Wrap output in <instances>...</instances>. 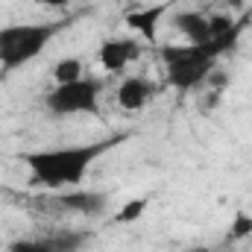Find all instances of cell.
Listing matches in <instances>:
<instances>
[{
	"label": "cell",
	"mask_w": 252,
	"mask_h": 252,
	"mask_svg": "<svg viewBox=\"0 0 252 252\" xmlns=\"http://www.w3.org/2000/svg\"><path fill=\"white\" fill-rule=\"evenodd\" d=\"M124 141V135L118 138H106V141H94V144H82V147H56V150H35L24 156V164L30 167L32 179L47 185V188H67V185H79L82 176L88 173V167L106 156L112 147H118Z\"/></svg>",
	"instance_id": "6da1fadb"
},
{
	"label": "cell",
	"mask_w": 252,
	"mask_h": 252,
	"mask_svg": "<svg viewBox=\"0 0 252 252\" xmlns=\"http://www.w3.org/2000/svg\"><path fill=\"white\" fill-rule=\"evenodd\" d=\"M32 3H38V6H50V9H62V6L70 3V0H32Z\"/></svg>",
	"instance_id": "9a60e30c"
},
{
	"label": "cell",
	"mask_w": 252,
	"mask_h": 252,
	"mask_svg": "<svg viewBox=\"0 0 252 252\" xmlns=\"http://www.w3.org/2000/svg\"><path fill=\"white\" fill-rule=\"evenodd\" d=\"M82 59H76V56H64L59 62L53 64V79H56V85H64V82H76V79H82Z\"/></svg>",
	"instance_id": "30bf717a"
},
{
	"label": "cell",
	"mask_w": 252,
	"mask_h": 252,
	"mask_svg": "<svg viewBox=\"0 0 252 252\" xmlns=\"http://www.w3.org/2000/svg\"><path fill=\"white\" fill-rule=\"evenodd\" d=\"M50 244L56 247V252H76L85 241H88V232H73V229H59L53 235H47Z\"/></svg>",
	"instance_id": "8fae6325"
},
{
	"label": "cell",
	"mask_w": 252,
	"mask_h": 252,
	"mask_svg": "<svg viewBox=\"0 0 252 252\" xmlns=\"http://www.w3.org/2000/svg\"><path fill=\"white\" fill-rule=\"evenodd\" d=\"M223 3H229V6H241L244 0H223Z\"/></svg>",
	"instance_id": "e0dca14e"
},
{
	"label": "cell",
	"mask_w": 252,
	"mask_h": 252,
	"mask_svg": "<svg viewBox=\"0 0 252 252\" xmlns=\"http://www.w3.org/2000/svg\"><path fill=\"white\" fill-rule=\"evenodd\" d=\"M164 9H167V6H150V9L129 12V15H126V27H129V30H135L138 35H144L147 41H156L158 21L164 18Z\"/></svg>",
	"instance_id": "9c48e42d"
},
{
	"label": "cell",
	"mask_w": 252,
	"mask_h": 252,
	"mask_svg": "<svg viewBox=\"0 0 252 252\" xmlns=\"http://www.w3.org/2000/svg\"><path fill=\"white\" fill-rule=\"evenodd\" d=\"M185 252H217V250H208V247H188Z\"/></svg>",
	"instance_id": "2e32d148"
},
{
	"label": "cell",
	"mask_w": 252,
	"mask_h": 252,
	"mask_svg": "<svg viewBox=\"0 0 252 252\" xmlns=\"http://www.w3.org/2000/svg\"><path fill=\"white\" fill-rule=\"evenodd\" d=\"M64 24H12L0 27V73L18 70L56 38Z\"/></svg>",
	"instance_id": "3957f363"
},
{
	"label": "cell",
	"mask_w": 252,
	"mask_h": 252,
	"mask_svg": "<svg viewBox=\"0 0 252 252\" xmlns=\"http://www.w3.org/2000/svg\"><path fill=\"white\" fill-rule=\"evenodd\" d=\"M147 205H150V196L129 199V202H124V208L112 217V223H135V220H141V214L147 211Z\"/></svg>",
	"instance_id": "7c38bea8"
},
{
	"label": "cell",
	"mask_w": 252,
	"mask_h": 252,
	"mask_svg": "<svg viewBox=\"0 0 252 252\" xmlns=\"http://www.w3.org/2000/svg\"><path fill=\"white\" fill-rule=\"evenodd\" d=\"M150 97H153V85L144 76H126L118 88V106L126 112H141Z\"/></svg>",
	"instance_id": "52a82bcc"
},
{
	"label": "cell",
	"mask_w": 252,
	"mask_h": 252,
	"mask_svg": "<svg viewBox=\"0 0 252 252\" xmlns=\"http://www.w3.org/2000/svg\"><path fill=\"white\" fill-rule=\"evenodd\" d=\"M250 235H252V214L238 211L235 220H232V226H229L226 241H229V244H238V241H244V238H250Z\"/></svg>",
	"instance_id": "5bb4252c"
},
{
	"label": "cell",
	"mask_w": 252,
	"mask_h": 252,
	"mask_svg": "<svg viewBox=\"0 0 252 252\" xmlns=\"http://www.w3.org/2000/svg\"><path fill=\"white\" fill-rule=\"evenodd\" d=\"M217 252H238V250H235V247L229 244V247H223V250H217Z\"/></svg>",
	"instance_id": "ac0fdd59"
},
{
	"label": "cell",
	"mask_w": 252,
	"mask_h": 252,
	"mask_svg": "<svg viewBox=\"0 0 252 252\" xmlns=\"http://www.w3.org/2000/svg\"><path fill=\"white\" fill-rule=\"evenodd\" d=\"M59 205L67 208V211H76V214H82V217H100V214H106V208H109V193H103V190H67L59 196Z\"/></svg>",
	"instance_id": "8992f818"
},
{
	"label": "cell",
	"mask_w": 252,
	"mask_h": 252,
	"mask_svg": "<svg viewBox=\"0 0 252 252\" xmlns=\"http://www.w3.org/2000/svg\"><path fill=\"white\" fill-rule=\"evenodd\" d=\"M138 59H141V44L135 38H109L97 50V62L103 64L109 73H118L126 64L138 62Z\"/></svg>",
	"instance_id": "5b68a950"
},
{
	"label": "cell",
	"mask_w": 252,
	"mask_h": 252,
	"mask_svg": "<svg viewBox=\"0 0 252 252\" xmlns=\"http://www.w3.org/2000/svg\"><path fill=\"white\" fill-rule=\"evenodd\" d=\"M176 30L188 38V44H208L211 41V30H208V18L199 12H179L173 18Z\"/></svg>",
	"instance_id": "ba28073f"
},
{
	"label": "cell",
	"mask_w": 252,
	"mask_h": 252,
	"mask_svg": "<svg viewBox=\"0 0 252 252\" xmlns=\"http://www.w3.org/2000/svg\"><path fill=\"white\" fill-rule=\"evenodd\" d=\"M100 91H103V82L100 79H76V82H64L56 85L44 103L50 109V115H97L100 112Z\"/></svg>",
	"instance_id": "277c9868"
},
{
	"label": "cell",
	"mask_w": 252,
	"mask_h": 252,
	"mask_svg": "<svg viewBox=\"0 0 252 252\" xmlns=\"http://www.w3.org/2000/svg\"><path fill=\"white\" fill-rule=\"evenodd\" d=\"M217 56L220 53L211 41L208 44H167V47H161V62L167 67V82L182 94H188L190 88H196L208 79Z\"/></svg>",
	"instance_id": "7a4b0ae2"
},
{
	"label": "cell",
	"mask_w": 252,
	"mask_h": 252,
	"mask_svg": "<svg viewBox=\"0 0 252 252\" xmlns=\"http://www.w3.org/2000/svg\"><path fill=\"white\" fill-rule=\"evenodd\" d=\"M6 252H56V247L50 244V238H21V241H12Z\"/></svg>",
	"instance_id": "4fadbf2b"
}]
</instances>
